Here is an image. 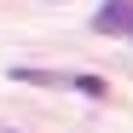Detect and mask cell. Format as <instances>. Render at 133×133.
<instances>
[{
    "mask_svg": "<svg viewBox=\"0 0 133 133\" xmlns=\"http://www.w3.org/2000/svg\"><path fill=\"white\" fill-rule=\"evenodd\" d=\"M98 35H133V0H110L104 12H93Z\"/></svg>",
    "mask_w": 133,
    "mask_h": 133,
    "instance_id": "6da1fadb",
    "label": "cell"
},
{
    "mask_svg": "<svg viewBox=\"0 0 133 133\" xmlns=\"http://www.w3.org/2000/svg\"><path fill=\"white\" fill-rule=\"evenodd\" d=\"M64 87H75V93H87V98H104V93H110L98 75H64Z\"/></svg>",
    "mask_w": 133,
    "mask_h": 133,
    "instance_id": "7a4b0ae2",
    "label": "cell"
}]
</instances>
